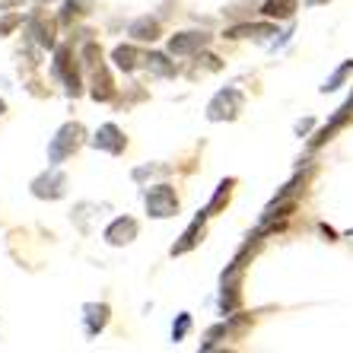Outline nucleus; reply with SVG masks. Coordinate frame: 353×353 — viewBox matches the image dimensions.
<instances>
[{
	"mask_svg": "<svg viewBox=\"0 0 353 353\" xmlns=\"http://www.w3.org/2000/svg\"><path fill=\"white\" fill-rule=\"evenodd\" d=\"M207 216H210V214H207V210H201V214L194 216V223H191L188 230L181 232V239H179V242H175V245H172V255H185V252H191V248H194L197 242H201V232H204V223H207Z\"/></svg>",
	"mask_w": 353,
	"mask_h": 353,
	"instance_id": "obj_10",
	"label": "nucleus"
},
{
	"mask_svg": "<svg viewBox=\"0 0 353 353\" xmlns=\"http://www.w3.org/2000/svg\"><path fill=\"white\" fill-rule=\"evenodd\" d=\"M3 112H7V105H3V99H0V115H3Z\"/></svg>",
	"mask_w": 353,
	"mask_h": 353,
	"instance_id": "obj_26",
	"label": "nucleus"
},
{
	"mask_svg": "<svg viewBox=\"0 0 353 353\" xmlns=\"http://www.w3.org/2000/svg\"><path fill=\"white\" fill-rule=\"evenodd\" d=\"M92 147L118 157V153H124V147H128V137L118 131L115 124H102V128L96 131V137H92Z\"/></svg>",
	"mask_w": 353,
	"mask_h": 353,
	"instance_id": "obj_8",
	"label": "nucleus"
},
{
	"mask_svg": "<svg viewBox=\"0 0 353 353\" xmlns=\"http://www.w3.org/2000/svg\"><path fill=\"white\" fill-rule=\"evenodd\" d=\"M239 303H242V293H239V283L236 280H223V296H220V312L223 315H232L239 309Z\"/></svg>",
	"mask_w": 353,
	"mask_h": 353,
	"instance_id": "obj_16",
	"label": "nucleus"
},
{
	"mask_svg": "<svg viewBox=\"0 0 353 353\" xmlns=\"http://www.w3.org/2000/svg\"><path fill=\"white\" fill-rule=\"evenodd\" d=\"M350 74H353V61H344V64L337 67L334 74H331L328 80H325V86H321V92H334L337 86H341V83H344V80H347V77H350Z\"/></svg>",
	"mask_w": 353,
	"mask_h": 353,
	"instance_id": "obj_22",
	"label": "nucleus"
},
{
	"mask_svg": "<svg viewBox=\"0 0 353 353\" xmlns=\"http://www.w3.org/2000/svg\"><path fill=\"white\" fill-rule=\"evenodd\" d=\"M147 214L157 220H169L179 214V197H175L172 185H157L147 191Z\"/></svg>",
	"mask_w": 353,
	"mask_h": 353,
	"instance_id": "obj_3",
	"label": "nucleus"
},
{
	"mask_svg": "<svg viewBox=\"0 0 353 353\" xmlns=\"http://www.w3.org/2000/svg\"><path fill=\"white\" fill-rule=\"evenodd\" d=\"M54 77H61L70 96H80V74H77L74 61H70V48L61 45L58 54H54Z\"/></svg>",
	"mask_w": 353,
	"mask_h": 353,
	"instance_id": "obj_7",
	"label": "nucleus"
},
{
	"mask_svg": "<svg viewBox=\"0 0 353 353\" xmlns=\"http://www.w3.org/2000/svg\"><path fill=\"white\" fill-rule=\"evenodd\" d=\"M232 188H236V179H226V181H220V185H216V194H214V201H210V204L204 207L207 214L214 216L216 210H220V207H226V204H230V194H232Z\"/></svg>",
	"mask_w": 353,
	"mask_h": 353,
	"instance_id": "obj_20",
	"label": "nucleus"
},
{
	"mask_svg": "<svg viewBox=\"0 0 353 353\" xmlns=\"http://www.w3.org/2000/svg\"><path fill=\"white\" fill-rule=\"evenodd\" d=\"M29 32L35 35V41H39L41 48H54V23L45 19L41 13H35V17L29 19Z\"/></svg>",
	"mask_w": 353,
	"mask_h": 353,
	"instance_id": "obj_12",
	"label": "nucleus"
},
{
	"mask_svg": "<svg viewBox=\"0 0 353 353\" xmlns=\"http://www.w3.org/2000/svg\"><path fill=\"white\" fill-rule=\"evenodd\" d=\"M188 331H191V315L181 312L179 321L172 325V341H175V344H179V341H185V334H188Z\"/></svg>",
	"mask_w": 353,
	"mask_h": 353,
	"instance_id": "obj_23",
	"label": "nucleus"
},
{
	"mask_svg": "<svg viewBox=\"0 0 353 353\" xmlns=\"http://www.w3.org/2000/svg\"><path fill=\"white\" fill-rule=\"evenodd\" d=\"M204 45H210V35L207 32H179L169 39V54L172 58H188V54L201 51Z\"/></svg>",
	"mask_w": 353,
	"mask_h": 353,
	"instance_id": "obj_5",
	"label": "nucleus"
},
{
	"mask_svg": "<svg viewBox=\"0 0 353 353\" xmlns=\"http://www.w3.org/2000/svg\"><path fill=\"white\" fill-rule=\"evenodd\" d=\"M274 32L277 29L271 23H248V26H232L226 39H261V35H274Z\"/></svg>",
	"mask_w": 353,
	"mask_h": 353,
	"instance_id": "obj_15",
	"label": "nucleus"
},
{
	"mask_svg": "<svg viewBox=\"0 0 353 353\" xmlns=\"http://www.w3.org/2000/svg\"><path fill=\"white\" fill-rule=\"evenodd\" d=\"M19 23H23V17H19V13H10V17H3V19H0V35H10Z\"/></svg>",
	"mask_w": 353,
	"mask_h": 353,
	"instance_id": "obj_25",
	"label": "nucleus"
},
{
	"mask_svg": "<svg viewBox=\"0 0 353 353\" xmlns=\"http://www.w3.org/2000/svg\"><path fill=\"white\" fill-rule=\"evenodd\" d=\"M134 239H137V220H131V216H118V220L105 230L108 245H128Z\"/></svg>",
	"mask_w": 353,
	"mask_h": 353,
	"instance_id": "obj_9",
	"label": "nucleus"
},
{
	"mask_svg": "<svg viewBox=\"0 0 353 353\" xmlns=\"http://www.w3.org/2000/svg\"><path fill=\"white\" fill-rule=\"evenodd\" d=\"M32 194L41 197V201H58V197L67 194V175L51 169V172H41L39 179L32 181Z\"/></svg>",
	"mask_w": 353,
	"mask_h": 353,
	"instance_id": "obj_4",
	"label": "nucleus"
},
{
	"mask_svg": "<svg viewBox=\"0 0 353 353\" xmlns=\"http://www.w3.org/2000/svg\"><path fill=\"white\" fill-rule=\"evenodd\" d=\"M112 61H115L118 70H134L140 54H137V48H131V45H118V48L112 51Z\"/></svg>",
	"mask_w": 353,
	"mask_h": 353,
	"instance_id": "obj_21",
	"label": "nucleus"
},
{
	"mask_svg": "<svg viewBox=\"0 0 353 353\" xmlns=\"http://www.w3.org/2000/svg\"><path fill=\"white\" fill-rule=\"evenodd\" d=\"M39 3H51V0H39Z\"/></svg>",
	"mask_w": 353,
	"mask_h": 353,
	"instance_id": "obj_27",
	"label": "nucleus"
},
{
	"mask_svg": "<svg viewBox=\"0 0 353 353\" xmlns=\"http://www.w3.org/2000/svg\"><path fill=\"white\" fill-rule=\"evenodd\" d=\"M90 10H92V0H64V10H61V23L70 26L74 19L86 17Z\"/></svg>",
	"mask_w": 353,
	"mask_h": 353,
	"instance_id": "obj_18",
	"label": "nucleus"
},
{
	"mask_svg": "<svg viewBox=\"0 0 353 353\" xmlns=\"http://www.w3.org/2000/svg\"><path fill=\"white\" fill-rule=\"evenodd\" d=\"M242 105H245L242 92L230 86V90H220L214 99H210V105H207V118H210V121H232V118L242 112Z\"/></svg>",
	"mask_w": 353,
	"mask_h": 353,
	"instance_id": "obj_2",
	"label": "nucleus"
},
{
	"mask_svg": "<svg viewBox=\"0 0 353 353\" xmlns=\"http://www.w3.org/2000/svg\"><path fill=\"white\" fill-rule=\"evenodd\" d=\"M350 118H353V96L347 99V102H344V105H341V108H337V112H334V118H331V121L325 124V128H321L319 134H315V137H312V143H309V147H312V150L325 147V143H328V140L334 137V134L341 131V128H344V124L350 121Z\"/></svg>",
	"mask_w": 353,
	"mask_h": 353,
	"instance_id": "obj_6",
	"label": "nucleus"
},
{
	"mask_svg": "<svg viewBox=\"0 0 353 353\" xmlns=\"http://www.w3.org/2000/svg\"><path fill=\"white\" fill-rule=\"evenodd\" d=\"M83 124H77V121H67L64 128H61L54 137H51V143H48V159L51 163H64L67 157H74L77 150H80V143H83Z\"/></svg>",
	"mask_w": 353,
	"mask_h": 353,
	"instance_id": "obj_1",
	"label": "nucleus"
},
{
	"mask_svg": "<svg viewBox=\"0 0 353 353\" xmlns=\"http://www.w3.org/2000/svg\"><path fill=\"white\" fill-rule=\"evenodd\" d=\"M83 312H86V334H90V337H96L99 331L105 328V325H108V315H112L105 303H90L86 309H83Z\"/></svg>",
	"mask_w": 353,
	"mask_h": 353,
	"instance_id": "obj_11",
	"label": "nucleus"
},
{
	"mask_svg": "<svg viewBox=\"0 0 353 353\" xmlns=\"http://www.w3.org/2000/svg\"><path fill=\"white\" fill-rule=\"evenodd\" d=\"M169 172V165H143V169H134V179L143 181L147 175H165Z\"/></svg>",
	"mask_w": 353,
	"mask_h": 353,
	"instance_id": "obj_24",
	"label": "nucleus"
},
{
	"mask_svg": "<svg viewBox=\"0 0 353 353\" xmlns=\"http://www.w3.org/2000/svg\"><path fill=\"white\" fill-rule=\"evenodd\" d=\"M143 61H147V70H150V74H157V77H175V64L165 58V54H159V51H150Z\"/></svg>",
	"mask_w": 353,
	"mask_h": 353,
	"instance_id": "obj_19",
	"label": "nucleus"
},
{
	"mask_svg": "<svg viewBox=\"0 0 353 353\" xmlns=\"http://www.w3.org/2000/svg\"><path fill=\"white\" fill-rule=\"evenodd\" d=\"M115 96V86H112V77L102 64L96 67V74H92V99L96 102H108V99Z\"/></svg>",
	"mask_w": 353,
	"mask_h": 353,
	"instance_id": "obj_13",
	"label": "nucleus"
},
{
	"mask_svg": "<svg viewBox=\"0 0 353 353\" xmlns=\"http://www.w3.org/2000/svg\"><path fill=\"white\" fill-rule=\"evenodd\" d=\"M299 10V0H264L261 13L268 19H290Z\"/></svg>",
	"mask_w": 353,
	"mask_h": 353,
	"instance_id": "obj_14",
	"label": "nucleus"
},
{
	"mask_svg": "<svg viewBox=\"0 0 353 353\" xmlns=\"http://www.w3.org/2000/svg\"><path fill=\"white\" fill-rule=\"evenodd\" d=\"M131 35L137 41H157L159 39V23L157 19H150V17H140L131 23Z\"/></svg>",
	"mask_w": 353,
	"mask_h": 353,
	"instance_id": "obj_17",
	"label": "nucleus"
}]
</instances>
